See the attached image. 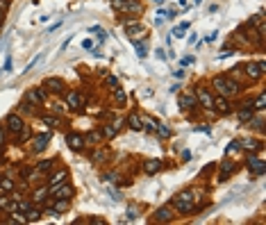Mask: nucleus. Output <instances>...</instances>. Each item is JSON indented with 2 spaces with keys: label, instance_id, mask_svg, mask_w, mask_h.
<instances>
[{
  "label": "nucleus",
  "instance_id": "obj_1",
  "mask_svg": "<svg viewBox=\"0 0 266 225\" xmlns=\"http://www.w3.org/2000/svg\"><path fill=\"white\" fill-rule=\"evenodd\" d=\"M207 198L205 189H196V186H187V189L177 191L175 196L168 200V205L177 211V216H189L198 214V202Z\"/></svg>",
  "mask_w": 266,
  "mask_h": 225
},
{
  "label": "nucleus",
  "instance_id": "obj_2",
  "mask_svg": "<svg viewBox=\"0 0 266 225\" xmlns=\"http://www.w3.org/2000/svg\"><path fill=\"white\" fill-rule=\"evenodd\" d=\"M264 35L257 32V28H252L250 23H241L239 28L232 32L230 44L234 46V50H246V48H257L264 50Z\"/></svg>",
  "mask_w": 266,
  "mask_h": 225
},
{
  "label": "nucleus",
  "instance_id": "obj_3",
  "mask_svg": "<svg viewBox=\"0 0 266 225\" xmlns=\"http://www.w3.org/2000/svg\"><path fill=\"white\" fill-rule=\"evenodd\" d=\"M207 84L212 87L214 93H218V96H223V98H230V100H236L241 93H246V84L239 82V80H234L227 73L212 75V78L207 80Z\"/></svg>",
  "mask_w": 266,
  "mask_h": 225
},
{
  "label": "nucleus",
  "instance_id": "obj_4",
  "mask_svg": "<svg viewBox=\"0 0 266 225\" xmlns=\"http://www.w3.org/2000/svg\"><path fill=\"white\" fill-rule=\"evenodd\" d=\"M241 71H243V82L248 84H259L261 80L266 78V62L264 59H250V62H243L241 64Z\"/></svg>",
  "mask_w": 266,
  "mask_h": 225
},
{
  "label": "nucleus",
  "instance_id": "obj_5",
  "mask_svg": "<svg viewBox=\"0 0 266 225\" xmlns=\"http://www.w3.org/2000/svg\"><path fill=\"white\" fill-rule=\"evenodd\" d=\"M193 93H196L198 107H200L202 112H207L209 116H216V114H214V109H212V105H214V91H212V87H209L205 80H200V82L193 84Z\"/></svg>",
  "mask_w": 266,
  "mask_h": 225
},
{
  "label": "nucleus",
  "instance_id": "obj_6",
  "mask_svg": "<svg viewBox=\"0 0 266 225\" xmlns=\"http://www.w3.org/2000/svg\"><path fill=\"white\" fill-rule=\"evenodd\" d=\"M109 5L116 14H123V16H137L141 19V14L146 12V5L143 0H109Z\"/></svg>",
  "mask_w": 266,
  "mask_h": 225
},
{
  "label": "nucleus",
  "instance_id": "obj_7",
  "mask_svg": "<svg viewBox=\"0 0 266 225\" xmlns=\"http://www.w3.org/2000/svg\"><path fill=\"white\" fill-rule=\"evenodd\" d=\"M64 105L69 112H84V107H87V96L82 93V89H66L64 91Z\"/></svg>",
  "mask_w": 266,
  "mask_h": 225
},
{
  "label": "nucleus",
  "instance_id": "obj_8",
  "mask_svg": "<svg viewBox=\"0 0 266 225\" xmlns=\"http://www.w3.org/2000/svg\"><path fill=\"white\" fill-rule=\"evenodd\" d=\"M243 168L250 173V177H264V173H266L264 157L257 155V152H248L246 159H243Z\"/></svg>",
  "mask_w": 266,
  "mask_h": 225
},
{
  "label": "nucleus",
  "instance_id": "obj_9",
  "mask_svg": "<svg viewBox=\"0 0 266 225\" xmlns=\"http://www.w3.org/2000/svg\"><path fill=\"white\" fill-rule=\"evenodd\" d=\"M50 141H53V130H46V132H32V137H30V152L32 155H41V152L46 150V148L50 146Z\"/></svg>",
  "mask_w": 266,
  "mask_h": 225
},
{
  "label": "nucleus",
  "instance_id": "obj_10",
  "mask_svg": "<svg viewBox=\"0 0 266 225\" xmlns=\"http://www.w3.org/2000/svg\"><path fill=\"white\" fill-rule=\"evenodd\" d=\"M28 103H32L35 107H46L48 105V91L44 89V84H39V87H30L28 91H25L23 96Z\"/></svg>",
  "mask_w": 266,
  "mask_h": 225
},
{
  "label": "nucleus",
  "instance_id": "obj_11",
  "mask_svg": "<svg viewBox=\"0 0 266 225\" xmlns=\"http://www.w3.org/2000/svg\"><path fill=\"white\" fill-rule=\"evenodd\" d=\"M239 168H241V164L234 162V159H230V157H225V159L218 164V177H216V182H218V184L227 182L236 171H239Z\"/></svg>",
  "mask_w": 266,
  "mask_h": 225
},
{
  "label": "nucleus",
  "instance_id": "obj_12",
  "mask_svg": "<svg viewBox=\"0 0 266 225\" xmlns=\"http://www.w3.org/2000/svg\"><path fill=\"white\" fill-rule=\"evenodd\" d=\"M177 218V211L173 209L171 205H162L157 207V209L153 211V216H150V223H159V225H166V223H173V220Z\"/></svg>",
  "mask_w": 266,
  "mask_h": 225
},
{
  "label": "nucleus",
  "instance_id": "obj_13",
  "mask_svg": "<svg viewBox=\"0 0 266 225\" xmlns=\"http://www.w3.org/2000/svg\"><path fill=\"white\" fill-rule=\"evenodd\" d=\"M25 123H28V121H25L19 112H10L5 116V121H3V125H5V130H7V134H10V137H16V134L23 130Z\"/></svg>",
  "mask_w": 266,
  "mask_h": 225
},
{
  "label": "nucleus",
  "instance_id": "obj_14",
  "mask_svg": "<svg viewBox=\"0 0 266 225\" xmlns=\"http://www.w3.org/2000/svg\"><path fill=\"white\" fill-rule=\"evenodd\" d=\"M44 89L50 93V96H64V91L69 89L64 78H57V75H50V78L44 80Z\"/></svg>",
  "mask_w": 266,
  "mask_h": 225
},
{
  "label": "nucleus",
  "instance_id": "obj_15",
  "mask_svg": "<svg viewBox=\"0 0 266 225\" xmlns=\"http://www.w3.org/2000/svg\"><path fill=\"white\" fill-rule=\"evenodd\" d=\"M162 171H164V159H159V157H148V159L141 162V173L148 177L159 175Z\"/></svg>",
  "mask_w": 266,
  "mask_h": 225
},
{
  "label": "nucleus",
  "instance_id": "obj_16",
  "mask_svg": "<svg viewBox=\"0 0 266 225\" xmlns=\"http://www.w3.org/2000/svg\"><path fill=\"white\" fill-rule=\"evenodd\" d=\"M177 107H180V112H182V114H187V112H191V109L198 107V100H196L193 89H191V91H180V93H177Z\"/></svg>",
  "mask_w": 266,
  "mask_h": 225
},
{
  "label": "nucleus",
  "instance_id": "obj_17",
  "mask_svg": "<svg viewBox=\"0 0 266 225\" xmlns=\"http://www.w3.org/2000/svg\"><path fill=\"white\" fill-rule=\"evenodd\" d=\"M64 141H66V146H69V150H73V152H84V150H87V143H84V134L82 132L71 130V132L64 134Z\"/></svg>",
  "mask_w": 266,
  "mask_h": 225
},
{
  "label": "nucleus",
  "instance_id": "obj_18",
  "mask_svg": "<svg viewBox=\"0 0 266 225\" xmlns=\"http://www.w3.org/2000/svg\"><path fill=\"white\" fill-rule=\"evenodd\" d=\"M239 148H241V152H257V155H261V150H264V137H246V139H239Z\"/></svg>",
  "mask_w": 266,
  "mask_h": 225
},
{
  "label": "nucleus",
  "instance_id": "obj_19",
  "mask_svg": "<svg viewBox=\"0 0 266 225\" xmlns=\"http://www.w3.org/2000/svg\"><path fill=\"white\" fill-rule=\"evenodd\" d=\"M66 180H71V173H69V168L66 166H57V168H53V171L46 175V184L53 189V186H57V184H62V182H66Z\"/></svg>",
  "mask_w": 266,
  "mask_h": 225
},
{
  "label": "nucleus",
  "instance_id": "obj_20",
  "mask_svg": "<svg viewBox=\"0 0 266 225\" xmlns=\"http://www.w3.org/2000/svg\"><path fill=\"white\" fill-rule=\"evenodd\" d=\"M71 205H73V198H53V202H50V207L46 211L50 216H62L71 209Z\"/></svg>",
  "mask_w": 266,
  "mask_h": 225
},
{
  "label": "nucleus",
  "instance_id": "obj_21",
  "mask_svg": "<svg viewBox=\"0 0 266 225\" xmlns=\"http://www.w3.org/2000/svg\"><path fill=\"white\" fill-rule=\"evenodd\" d=\"M48 196H50V186L46 184H35L32 186V191H30V200H32V205H44L46 200H48Z\"/></svg>",
  "mask_w": 266,
  "mask_h": 225
},
{
  "label": "nucleus",
  "instance_id": "obj_22",
  "mask_svg": "<svg viewBox=\"0 0 266 225\" xmlns=\"http://www.w3.org/2000/svg\"><path fill=\"white\" fill-rule=\"evenodd\" d=\"M214 114L216 116H232V100L230 98H223L218 93H214V105H212Z\"/></svg>",
  "mask_w": 266,
  "mask_h": 225
},
{
  "label": "nucleus",
  "instance_id": "obj_23",
  "mask_svg": "<svg viewBox=\"0 0 266 225\" xmlns=\"http://www.w3.org/2000/svg\"><path fill=\"white\" fill-rule=\"evenodd\" d=\"M123 30H125V35H128L130 41H139V37H141V39H146V25L141 23V19L132 21V23L125 25Z\"/></svg>",
  "mask_w": 266,
  "mask_h": 225
},
{
  "label": "nucleus",
  "instance_id": "obj_24",
  "mask_svg": "<svg viewBox=\"0 0 266 225\" xmlns=\"http://www.w3.org/2000/svg\"><path fill=\"white\" fill-rule=\"evenodd\" d=\"M89 159H91V164H96V166H100V164H107L109 159H112V150H109V148H105L103 143H100V146L94 148V152L89 155Z\"/></svg>",
  "mask_w": 266,
  "mask_h": 225
},
{
  "label": "nucleus",
  "instance_id": "obj_25",
  "mask_svg": "<svg viewBox=\"0 0 266 225\" xmlns=\"http://www.w3.org/2000/svg\"><path fill=\"white\" fill-rule=\"evenodd\" d=\"M50 196L53 198H73L75 196V186L71 184V180H66V182H62V184L53 186V189H50Z\"/></svg>",
  "mask_w": 266,
  "mask_h": 225
},
{
  "label": "nucleus",
  "instance_id": "obj_26",
  "mask_svg": "<svg viewBox=\"0 0 266 225\" xmlns=\"http://www.w3.org/2000/svg\"><path fill=\"white\" fill-rule=\"evenodd\" d=\"M246 127H250V130H255L259 137H264V125H266V121H264V112H255L250 118H248L246 123H243Z\"/></svg>",
  "mask_w": 266,
  "mask_h": 225
},
{
  "label": "nucleus",
  "instance_id": "obj_27",
  "mask_svg": "<svg viewBox=\"0 0 266 225\" xmlns=\"http://www.w3.org/2000/svg\"><path fill=\"white\" fill-rule=\"evenodd\" d=\"M57 166H59V157H44V159H39V162L35 164V168L41 173V175H48V173Z\"/></svg>",
  "mask_w": 266,
  "mask_h": 225
},
{
  "label": "nucleus",
  "instance_id": "obj_28",
  "mask_svg": "<svg viewBox=\"0 0 266 225\" xmlns=\"http://www.w3.org/2000/svg\"><path fill=\"white\" fill-rule=\"evenodd\" d=\"M98 130H100V134H103L105 141H114V139L118 137V127L112 123V118H109V121H105V123H100Z\"/></svg>",
  "mask_w": 266,
  "mask_h": 225
},
{
  "label": "nucleus",
  "instance_id": "obj_29",
  "mask_svg": "<svg viewBox=\"0 0 266 225\" xmlns=\"http://www.w3.org/2000/svg\"><path fill=\"white\" fill-rule=\"evenodd\" d=\"M39 121H41V125H46L48 127V130H57V127H62V116H59V114H41L39 116Z\"/></svg>",
  "mask_w": 266,
  "mask_h": 225
},
{
  "label": "nucleus",
  "instance_id": "obj_30",
  "mask_svg": "<svg viewBox=\"0 0 266 225\" xmlns=\"http://www.w3.org/2000/svg\"><path fill=\"white\" fill-rule=\"evenodd\" d=\"M84 143H87V148H96V146H100V143H105L98 127H94V130H89V132L84 134Z\"/></svg>",
  "mask_w": 266,
  "mask_h": 225
},
{
  "label": "nucleus",
  "instance_id": "obj_31",
  "mask_svg": "<svg viewBox=\"0 0 266 225\" xmlns=\"http://www.w3.org/2000/svg\"><path fill=\"white\" fill-rule=\"evenodd\" d=\"M112 103L116 105V107H125V105H128V91H125L121 84L112 89Z\"/></svg>",
  "mask_w": 266,
  "mask_h": 225
},
{
  "label": "nucleus",
  "instance_id": "obj_32",
  "mask_svg": "<svg viewBox=\"0 0 266 225\" xmlns=\"http://www.w3.org/2000/svg\"><path fill=\"white\" fill-rule=\"evenodd\" d=\"M125 125H128L130 130H134V132H143L141 114H139V112H130L128 116H125Z\"/></svg>",
  "mask_w": 266,
  "mask_h": 225
},
{
  "label": "nucleus",
  "instance_id": "obj_33",
  "mask_svg": "<svg viewBox=\"0 0 266 225\" xmlns=\"http://www.w3.org/2000/svg\"><path fill=\"white\" fill-rule=\"evenodd\" d=\"M37 109H39V107H35V105H32V103H28V100H21V103L19 105H16V109H14V112H19L21 114V116H37Z\"/></svg>",
  "mask_w": 266,
  "mask_h": 225
},
{
  "label": "nucleus",
  "instance_id": "obj_34",
  "mask_svg": "<svg viewBox=\"0 0 266 225\" xmlns=\"http://www.w3.org/2000/svg\"><path fill=\"white\" fill-rule=\"evenodd\" d=\"M141 121H143V132H148V134H155V132H157L159 121H157L155 116H148V114H141Z\"/></svg>",
  "mask_w": 266,
  "mask_h": 225
},
{
  "label": "nucleus",
  "instance_id": "obj_35",
  "mask_svg": "<svg viewBox=\"0 0 266 225\" xmlns=\"http://www.w3.org/2000/svg\"><path fill=\"white\" fill-rule=\"evenodd\" d=\"M41 216H44V209H41L39 205H32L25 211V220H28V223H37V220H41Z\"/></svg>",
  "mask_w": 266,
  "mask_h": 225
},
{
  "label": "nucleus",
  "instance_id": "obj_36",
  "mask_svg": "<svg viewBox=\"0 0 266 225\" xmlns=\"http://www.w3.org/2000/svg\"><path fill=\"white\" fill-rule=\"evenodd\" d=\"M30 137H32V127H30L28 123H25L23 130H21V132L14 137V143H16V146H23V143H28V141H30Z\"/></svg>",
  "mask_w": 266,
  "mask_h": 225
},
{
  "label": "nucleus",
  "instance_id": "obj_37",
  "mask_svg": "<svg viewBox=\"0 0 266 225\" xmlns=\"http://www.w3.org/2000/svg\"><path fill=\"white\" fill-rule=\"evenodd\" d=\"M252 107H255V112H264L266 109V91L261 89L257 96H252Z\"/></svg>",
  "mask_w": 266,
  "mask_h": 225
},
{
  "label": "nucleus",
  "instance_id": "obj_38",
  "mask_svg": "<svg viewBox=\"0 0 266 225\" xmlns=\"http://www.w3.org/2000/svg\"><path fill=\"white\" fill-rule=\"evenodd\" d=\"M0 186H3L7 193H12V191H16V180H12V177H7V175H0Z\"/></svg>",
  "mask_w": 266,
  "mask_h": 225
},
{
  "label": "nucleus",
  "instance_id": "obj_39",
  "mask_svg": "<svg viewBox=\"0 0 266 225\" xmlns=\"http://www.w3.org/2000/svg\"><path fill=\"white\" fill-rule=\"evenodd\" d=\"M155 134H157L159 139H164V141L173 137V132H171V130H168V125H166V123H162V121H159V125H157V132H155Z\"/></svg>",
  "mask_w": 266,
  "mask_h": 225
},
{
  "label": "nucleus",
  "instance_id": "obj_40",
  "mask_svg": "<svg viewBox=\"0 0 266 225\" xmlns=\"http://www.w3.org/2000/svg\"><path fill=\"white\" fill-rule=\"evenodd\" d=\"M234 152H241V148H239V139H232V141L225 146V155H234Z\"/></svg>",
  "mask_w": 266,
  "mask_h": 225
},
{
  "label": "nucleus",
  "instance_id": "obj_41",
  "mask_svg": "<svg viewBox=\"0 0 266 225\" xmlns=\"http://www.w3.org/2000/svg\"><path fill=\"white\" fill-rule=\"evenodd\" d=\"M132 44L134 46H137V55H139V57H146V55H148V44H146V39H143L141 41V44H139V41H132Z\"/></svg>",
  "mask_w": 266,
  "mask_h": 225
},
{
  "label": "nucleus",
  "instance_id": "obj_42",
  "mask_svg": "<svg viewBox=\"0 0 266 225\" xmlns=\"http://www.w3.org/2000/svg\"><path fill=\"white\" fill-rule=\"evenodd\" d=\"M48 109H50V112H53V114H59V116H62V114H66V112H69L64 103H53Z\"/></svg>",
  "mask_w": 266,
  "mask_h": 225
},
{
  "label": "nucleus",
  "instance_id": "obj_43",
  "mask_svg": "<svg viewBox=\"0 0 266 225\" xmlns=\"http://www.w3.org/2000/svg\"><path fill=\"white\" fill-rule=\"evenodd\" d=\"M139 216H141V209H139L137 205H130L128 207V220H137Z\"/></svg>",
  "mask_w": 266,
  "mask_h": 225
},
{
  "label": "nucleus",
  "instance_id": "obj_44",
  "mask_svg": "<svg viewBox=\"0 0 266 225\" xmlns=\"http://www.w3.org/2000/svg\"><path fill=\"white\" fill-rule=\"evenodd\" d=\"M214 171H216V164H207V166L205 168H202V171H200V175H198V177H200V180H205V177L207 175H209V173H214Z\"/></svg>",
  "mask_w": 266,
  "mask_h": 225
},
{
  "label": "nucleus",
  "instance_id": "obj_45",
  "mask_svg": "<svg viewBox=\"0 0 266 225\" xmlns=\"http://www.w3.org/2000/svg\"><path fill=\"white\" fill-rule=\"evenodd\" d=\"M105 87H109V89H114V87H118V78L116 75H105Z\"/></svg>",
  "mask_w": 266,
  "mask_h": 225
},
{
  "label": "nucleus",
  "instance_id": "obj_46",
  "mask_svg": "<svg viewBox=\"0 0 266 225\" xmlns=\"http://www.w3.org/2000/svg\"><path fill=\"white\" fill-rule=\"evenodd\" d=\"M7 137H10V134H7L5 125L0 123V146H7Z\"/></svg>",
  "mask_w": 266,
  "mask_h": 225
},
{
  "label": "nucleus",
  "instance_id": "obj_47",
  "mask_svg": "<svg viewBox=\"0 0 266 225\" xmlns=\"http://www.w3.org/2000/svg\"><path fill=\"white\" fill-rule=\"evenodd\" d=\"M82 50H94V41H91V39H84L82 41Z\"/></svg>",
  "mask_w": 266,
  "mask_h": 225
},
{
  "label": "nucleus",
  "instance_id": "obj_48",
  "mask_svg": "<svg viewBox=\"0 0 266 225\" xmlns=\"http://www.w3.org/2000/svg\"><path fill=\"white\" fill-rule=\"evenodd\" d=\"M171 35H173V37H177V39H182V37H184V30H182V28H175V30L171 32Z\"/></svg>",
  "mask_w": 266,
  "mask_h": 225
},
{
  "label": "nucleus",
  "instance_id": "obj_49",
  "mask_svg": "<svg viewBox=\"0 0 266 225\" xmlns=\"http://www.w3.org/2000/svg\"><path fill=\"white\" fill-rule=\"evenodd\" d=\"M12 3H14V0H0V7H3V10H10V7H12Z\"/></svg>",
  "mask_w": 266,
  "mask_h": 225
},
{
  "label": "nucleus",
  "instance_id": "obj_50",
  "mask_svg": "<svg viewBox=\"0 0 266 225\" xmlns=\"http://www.w3.org/2000/svg\"><path fill=\"white\" fill-rule=\"evenodd\" d=\"M5 71H7V73H10V71H12V59H10V57L5 59Z\"/></svg>",
  "mask_w": 266,
  "mask_h": 225
},
{
  "label": "nucleus",
  "instance_id": "obj_51",
  "mask_svg": "<svg viewBox=\"0 0 266 225\" xmlns=\"http://www.w3.org/2000/svg\"><path fill=\"white\" fill-rule=\"evenodd\" d=\"M216 35H218V32H212V35L207 37V41H209V44H214V41H216Z\"/></svg>",
  "mask_w": 266,
  "mask_h": 225
},
{
  "label": "nucleus",
  "instance_id": "obj_52",
  "mask_svg": "<svg viewBox=\"0 0 266 225\" xmlns=\"http://www.w3.org/2000/svg\"><path fill=\"white\" fill-rule=\"evenodd\" d=\"M5 16H7V12L0 7V25H3V21H5Z\"/></svg>",
  "mask_w": 266,
  "mask_h": 225
},
{
  "label": "nucleus",
  "instance_id": "obj_53",
  "mask_svg": "<svg viewBox=\"0 0 266 225\" xmlns=\"http://www.w3.org/2000/svg\"><path fill=\"white\" fill-rule=\"evenodd\" d=\"M0 196H7V191L3 189V186H0Z\"/></svg>",
  "mask_w": 266,
  "mask_h": 225
},
{
  "label": "nucleus",
  "instance_id": "obj_54",
  "mask_svg": "<svg viewBox=\"0 0 266 225\" xmlns=\"http://www.w3.org/2000/svg\"><path fill=\"white\" fill-rule=\"evenodd\" d=\"M153 3H157V5H162V3H164V0H153Z\"/></svg>",
  "mask_w": 266,
  "mask_h": 225
},
{
  "label": "nucleus",
  "instance_id": "obj_55",
  "mask_svg": "<svg viewBox=\"0 0 266 225\" xmlns=\"http://www.w3.org/2000/svg\"><path fill=\"white\" fill-rule=\"evenodd\" d=\"M193 3H196V5H200V3H202V0H193Z\"/></svg>",
  "mask_w": 266,
  "mask_h": 225
}]
</instances>
